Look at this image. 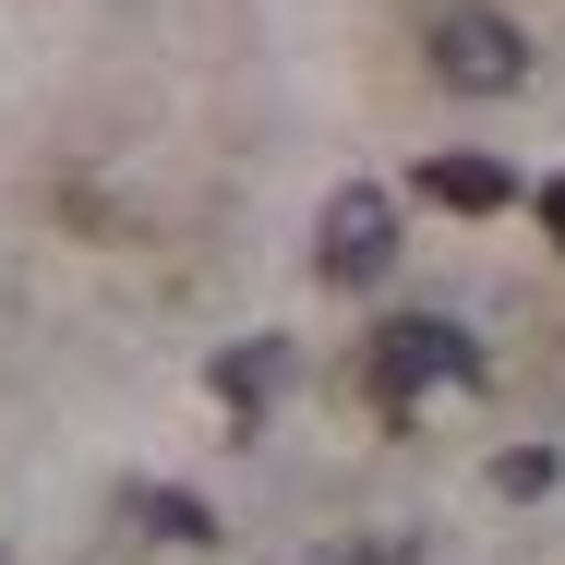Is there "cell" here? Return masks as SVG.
<instances>
[{
	"mask_svg": "<svg viewBox=\"0 0 565 565\" xmlns=\"http://www.w3.org/2000/svg\"><path fill=\"white\" fill-rule=\"evenodd\" d=\"M145 518H157L169 542H205V505H193V493H145Z\"/></svg>",
	"mask_w": 565,
	"mask_h": 565,
	"instance_id": "6",
	"label": "cell"
},
{
	"mask_svg": "<svg viewBox=\"0 0 565 565\" xmlns=\"http://www.w3.org/2000/svg\"><path fill=\"white\" fill-rule=\"evenodd\" d=\"M385 265H397V205H385L373 181L326 193V228H313V277H326V289H373Z\"/></svg>",
	"mask_w": 565,
	"mask_h": 565,
	"instance_id": "3",
	"label": "cell"
},
{
	"mask_svg": "<svg viewBox=\"0 0 565 565\" xmlns=\"http://www.w3.org/2000/svg\"><path fill=\"white\" fill-rule=\"evenodd\" d=\"M326 565H422V554H397V542H361V554H326Z\"/></svg>",
	"mask_w": 565,
	"mask_h": 565,
	"instance_id": "8",
	"label": "cell"
},
{
	"mask_svg": "<svg viewBox=\"0 0 565 565\" xmlns=\"http://www.w3.org/2000/svg\"><path fill=\"white\" fill-rule=\"evenodd\" d=\"M422 193L457 205V217H493V205H518V169H505V157H434V169H422Z\"/></svg>",
	"mask_w": 565,
	"mask_h": 565,
	"instance_id": "4",
	"label": "cell"
},
{
	"mask_svg": "<svg viewBox=\"0 0 565 565\" xmlns=\"http://www.w3.org/2000/svg\"><path fill=\"white\" fill-rule=\"evenodd\" d=\"M434 73H446L457 97H518L530 85V36L505 24V12H434Z\"/></svg>",
	"mask_w": 565,
	"mask_h": 565,
	"instance_id": "2",
	"label": "cell"
},
{
	"mask_svg": "<svg viewBox=\"0 0 565 565\" xmlns=\"http://www.w3.org/2000/svg\"><path fill=\"white\" fill-rule=\"evenodd\" d=\"M542 228H554V241H565V181H542Z\"/></svg>",
	"mask_w": 565,
	"mask_h": 565,
	"instance_id": "9",
	"label": "cell"
},
{
	"mask_svg": "<svg viewBox=\"0 0 565 565\" xmlns=\"http://www.w3.org/2000/svg\"><path fill=\"white\" fill-rule=\"evenodd\" d=\"M434 385H481V338L446 326V313H397V326L373 338V397L409 409V397H434Z\"/></svg>",
	"mask_w": 565,
	"mask_h": 565,
	"instance_id": "1",
	"label": "cell"
},
{
	"mask_svg": "<svg viewBox=\"0 0 565 565\" xmlns=\"http://www.w3.org/2000/svg\"><path fill=\"white\" fill-rule=\"evenodd\" d=\"M493 481H505V493H554V446H518Z\"/></svg>",
	"mask_w": 565,
	"mask_h": 565,
	"instance_id": "7",
	"label": "cell"
},
{
	"mask_svg": "<svg viewBox=\"0 0 565 565\" xmlns=\"http://www.w3.org/2000/svg\"><path fill=\"white\" fill-rule=\"evenodd\" d=\"M217 385H228V409H265V385H277V338H241L217 361Z\"/></svg>",
	"mask_w": 565,
	"mask_h": 565,
	"instance_id": "5",
	"label": "cell"
}]
</instances>
